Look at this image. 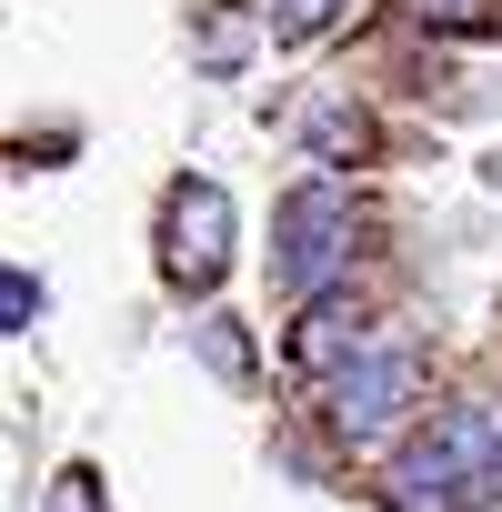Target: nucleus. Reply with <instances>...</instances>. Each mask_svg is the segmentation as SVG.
Here are the masks:
<instances>
[{
	"mask_svg": "<svg viewBox=\"0 0 502 512\" xmlns=\"http://www.w3.org/2000/svg\"><path fill=\"white\" fill-rule=\"evenodd\" d=\"M342 262H352V191L342 181H292L282 211H272V292L322 302Z\"/></svg>",
	"mask_w": 502,
	"mask_h": 512,
	"instance_id": "nucleus-1",
	"label": "nucleus"
},
{
	"mask_svg": "<svg viewBox=\"0 0 502 512\" xmlns=\"http://www.w3.org/2000/svg\"><path fill=\"white\" fill-rule=\"evenodd\" d=\"M221 272H231V191L211 171H191L161 201V282L201 302V292H221Z\"/></svg>",
	"mask_w": 502,
	"mask_h": 512,
	"instance_id": "nucleus-2",
	"label": "nucleus"
},
{
	"mask_svg": "<svg viewBox=\"0 0 502 512\" xmlns=\"http://www.w3.org/2000/svg\"><path fill=\"white\" fill-rule=\"evenodd\" d=\"M412 382H422L412 342H372L362 362L332 372V432H342V442H382V432L412 412Z\"/></svg>",
	"mask_w": 502,
	"mask_h": 512,
	"instance_id": "nucleus-3",
	"label": "nucleus"
},
{
	"mask_svg": "<svg viewBox=\"0 0 502 512\" xmlns=\"http://www.w3.org/2000/svg\"><path fill=\"white\" fill-rule=\"evenodd\" d=\"M382 492H392V512H472V502H482V482H472V452H462V432H452V422L412 432V442L392 452Z\"/></svg>",
	"mask_w": 502,
	"mask_h": 512,
	"instance_id": "nucleus-4",
	"label": "nucleus"
},
{
	"mask_svg": "<svg viewBox=\"0 0 502 512\" xmlns=\"http://www.w3.org/2000/svg\"><path fill=\"white\" fill-rule=\"evenodd\" d=\"M372 352V332H362V312L342 302V292H322L312 312H302V332H292V362L302 372H342V362H362Z\"/></svg>",
	"mask_w": 502,
	"mask_h": 512,
	"instance_id": "nucleus-5",
	"label": "nucleus"
},
{
	"mask_svg": "<svg viewBox=\"0 0 502 512\" xmlns=\"http://www.w3.org/2000/svg\"><path fill=\"white\" fill-rule=\"evenodd\" d=\"M302 141H312V161H362L372 151V111L362 101H312L302 111Z\"/></svg>",
	"mask_w": 502,
	"mask_h": 512,
	"instance_id": "nucleus-6",
	"label": "nucleus"
},
{
	"mask_svg": "<svg viewBox=\"0 0 502 512\" xmlns=\"http://www.w3.org/2000/svg\"><path fill=\"white\" fill-rule=\"evenodd\" d=\"M201 61L211 71H241L251 61V11H241V0H201Z\"/></svg>",
	"mask_w": 502,
	"mask_h": 512,
	"instance_id": "nucleus-7",
	"label": "nucleus"
},
{
	"mask_svg": "<svg viewBox=\"0 0 502 512\" xmlns=\"http://www.w3.org/2000/svg\"><path fill=\"white\" fill-rule=\"evenodd\" d=\"M402 11H412L422 31H492L502 0H402Z\"/></svg>",
	"mask_w": 502,
	"mask_h": 512,
	"instance_id": "nucleus-8",
	"label": "nucleus"
},
{
	"mask_svg": "<svg viewBox=\"0 0 502 512\" xmlns=\"http://www.w3.org/2000/svg\"><path fill=\"white\" fill-rule=\"evenodd\" d=\"M342 21V0H272V41H322Z\"/></svg>",
	"mask_w": 502,
	"mask_h": 512,
	"instance_id": "nucleus-9",
	"label": "nucleus"
},
{
	"mask_svg": "<svg viewBox=\"0 0 502 512\" xmlns=\"http://www.w3.org/2000/svg\"><path fill=\"white\" fill-rule=\"evenodd\" d=\"M41 322V282L31 272H0V332H31Z\"/></svg>",
	"mask_w": 502,
	"mask_h": 512,
	"instance_id": "nucleus-10",
	"label": "nucleus"
},
{
	"mask_svg": "<svg viewBox=\"0 0 502 512\" xmlns=\"http://www.w3.org/2000/svg\"><path fill=\"white\" fill-rule=\"evenodd\" d=\"M51 512H111V502H101V472H91V462H71V472L51 482Z\"/></svg>",
	"mask_w": 502,
	"mask_h": 512,
	"instance_id": "nucleus-11",
	"label": "nucleus"
},
{
	"mask_svg": "<svg viewBox=\"0 0 502 512\" xmlns=\"http://www.w3.org/2000/svg\"><path fill=\"white\" fill-rule=\"evenodd\" d=\"M201 352H211L221 372H241V332H231V322H201Z\"/></svg>",
	"mask_w": 502,
	"mask_h": 512,
	"instance_id": "nucleus-12",
	"label": "nucleus"
}]
</instances>
